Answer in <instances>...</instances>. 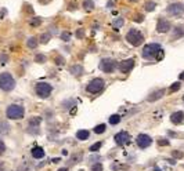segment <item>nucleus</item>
I'll return each mask as SVG.
<instances>
[{
	"instance_id": "f257e3e1",
	"label": "nucleus",
	"mask_w": 184,
	"mask_h": 171,
	"mask_svg": "<svg viewBox=\"0 0 184 171\" xmlns=\"http://www.w3.org/2000/svg\"><path fill=\"white\" fill-rule=\"evenodd\" d=\"M6 116L11 120H21V119H24V116H25V109L22 105L11 103L6 109Z\"/></svg>"
},
{
	"instance_id": "f03ea898",
	"label": "nucleus",
	"mask_w": 184,
	"mask_h": 171,
	"mask_svg": "<svg viewBox=\"0 0 184 171\" xmlns=\"http://www.w3.org/2000/svg\"><path fill=\"white\" fill-rule=\"evenodd\" d=\"M15 88V79L12 77L11 73L8 72H4L0 75V90L8 92V91H12Z\"/></svg>"
},
{
	"instance_id": "7ed1b4c3",
	"label": "nucleus",
	"mask_w": 184,
	"mask_h": 171,
	"mask_svg": "<svg viewBox=\"0 0 184 171\" xmlns=\"http://www.w3.org/2000/svg\"><path fill=\"white\" fill-rule=\"evenodd\" d=\"M126 40L129 41V44H132L133 47H139L140 44L144 43V36L137 29H130L128 35H126Z\"/></svg>"
},
{
	"instance_id": "20e7f679",
	"label": "nucleus",
	"mask_w": 184,
	"mask_h": 171,
	"mask_svg": "<svg viewBox=\"0 0 184 171\" xmlns=\"http://www.w3.org/2000/svg\"><path fill=\"white\" fill-rule=\"evenodd\" d=\"M162 50L161 47V44L158 43H150V44H145L144 48H143V58L145 60H152V58H155L156 54Z\"/></svg>"
},
{
	"instance_id": "39448f33",
	"label": "nucleus",
	"mask_w": 184,
	"mask_h": 171,
	"mask_svg": "<svg viewBox=\"0 0 184 171\" xmlns=\"http://www.w3.org/2000/svg\"><path fill=\"white\" fill-rule=\"evenodd\" d=\"M35 91H36L37 97H40V98H48V95L51 94L53 91V87H51V84H48V83H37L36 84V87H35Z\"/></svg>"
},
{
	"instance_id": "423d86ee",
	"label": "nucleus",
	"mask_w": 184,
	"mask_h": 171,
	"mask_svg": "<svg viewBox=\"0 0 184 171\" xmlns=\"http://www.w3.org/2000/svg\"><path fill=\"white\" fill-rule=\"evenodd\" d=\"M105 86V81L103 79H100V77H97V79H93L90 83L87 84V87H86V90H87L90 94H97V92H100L103 88H104Z\"/></svg>"
},
{
	"instance_id": "0eeeda50",
	"label": "nucleus",
	"mask_w": 184,
	"mask_h": 171,
	"mask_svg": "<svg viewBox=\"0 0 184 171\" xmlns=\"http://www.w3.org/2000/svg\"><path fill=\"white\" fill-rule=\"evenodd\" d=\"M116 68H118V62L115 60H112V58H104L100 62V69L104 73H112Z\"/></svg>"
},
{
	"instance_id": "6e6552de",
	"label": "nucleus",
	"mask_w": 184,
	"mask_h": 171,
	"mask_svg": "<svg viewBox=\"0 0 184 171\" xmlns=\"http://www.w3.org/2000/svg\"><path fill=\"white\" fill-rule=\"evenodd\" d=\"M166 12L169 15L173 17H180L184 14V3H172L169 4L166 8Z\"/></svg>"
},
{
	"instance_id": "1a4fd4ad",
	"label": "nucleus",
	"mask_w": 184,
	"mask_h": 171,
	"mask_svg": "<svg viewBox=\"0 0 184 171\" xmlns=\"http://www.w3.org/2000/svg\"><path fill=\"white\" fill-rule=\"evenodd\" d=\"M136 141H137V145L141 149H145V148H148L152 143V138L150 135H147V134H139Z\"/></svg>"
},
{
	"instance_id": "9d476101",
	"label": "nucleus",
	"mask_w": 184,
	"mask_h": 171,
	"mask_svg": "<svg viewBox=\"0 0 184 171\" xmlns=\"http://www.w3.org/2000/svg\"><path fill=\"white\" fill-rule=\"evenodd\" d=\"M170 28H172V24H170L169 21L163 20V18H159L158 24H156V32L158 33H166V32L170 31Z\"/></svg>"
},
{
	"instance_id": "9b49d317",
	"label": "nucleus",
	"mask_w": 184,
	"mask_h": 171,
	"mask_svg": "<svg viewBox=\"0 0 184 171\" xmlns=\"http://www.w3.org/2000/svg\"><path fill=\"white\" fill-rule=\"evenodd\" d=\"M133 66H134V60H133V58L122 61V62L118 65V68H119V71L122 72V73H129V72L133 69Z\"/></svg>"
},
{
	"instance_id": "f8f14e48",
	"label": "nucleus",
	"mask_w": 184,
	"mask_h": 171,
	"mask_svg": "<svg viewBox=\"0 0 184 171\" xmlns=\"http://www.w3.org/2000/svg\"><path fill=\"white\" fill-rule=\"evenodd\" d=\"M115 142L116 145H126L128 142H130V134L126 131H120L115 135Z\"/></svg>"
},
{
	"instance_id": "ddd939ff",
	"label": "nucleus",
	"mask_w": 184,
	"mask_h": 171,
	"mask_svg": "<svg viewBox=\"0 0 184 171\" xmlns=\"http://www.w3.org/2000/svg\"><path fill=\"white\" fill-rule=\"evenodd\" d=\"M163 95H165V90H163V88H159V90H155L154 92H151V94L148 95L147 101H148V102H155V101L161 100Z\"/></svg>"
},
{
	"instance_id": "4468645a",
	"label": "nucleus",
	"mask_w": 184,
	"mask_h": 171,
	"mask_svg": "<svg viewBox=\"0 0 184 171\" xmlns=\"http://www.w3.org/2000/svg\"><path fill=\"white\" fill-rule=\"evenodd\" d=\"M170 122H172L173 124L184 123V112L177 111V112H174V113H172V115H170Z\"/></svg>"
},
{
	"instance_id": "2eb2a0df",
	"label": "nucleus",
	"mask_w": 184,
	"mask_h": 171,
	"mask_svg": "<svg viewBox=\"0 0 184 171\" xmlns=\"http://www.w3.org/2000/svg\"><path fill=\"white\" fill-rule=\"evenodd\" d=\"M183 36H184V25H177L176 28L173 29V33L170 36V39L177 40V39H180V37H183Z\"/></svg>"
},
{
	"instance_id": "dca6fc26",
	"label": "nucleus",
	"mask_w": 184,
	"mask_h": 171,
	"mask_svg": "<svg viewBox=\"0 0 184 171\" xmlns=\"http://www.w3.org/2000/svg\"><path fill=\"white\" fill-rule=\"evenodd\" d=\"M31 155H32L33 159H43V157H44V151H43V148H40V146L32 148V151H31Z\"/></svg>"
},
{
	"instance_id": "f3484780",
	"label": "nucleus",
	"mask_w": 184,
	"mask_h": 171,
	"mask_svg": "<svg viewBox=\"0 0 184 171\" xmlns=\"http://www.w3.org/2000/svg\"><path fill=\"white\" fill-rule=\"evenodd\" d=\"M71 73L73 76H76V77H79V76H82L84 73V68L82 65H73L72 68H71Z\"/></svg>"
},
{
	"instance_id": "a211bd4d",
	"label": "nucleus",
	"mask_w": 184,
	"mask_h": 171,
	"mask_svg": "<svg viewBox=\"0 0 184 171\" xmlns=\"http://www.w3.org/2000/svg\"><path fill=\"white\" fill-rule=\"evenodd\" d=\"M40 123H42V117L40 116H33V117L29 119L28 126H31V127H40Z\"/></svg>"
},
{
	"instance_id": "6ab92c4d",
	"label": "nucleus",
	"mask_w": 184,
	"mask_h": 171,
	"mask_svg": "<svg viewBox=\"0 0 184 171\" xmlns=\"http://www.w3.org/2000/svg\"><path fill=\"white\" fill-rule=\"evenodd\" d=\"M10 124L7 122H0V135H7L10 132Z\"/></svg>"
},
{
	"instance_id": "aec40b11",
	"label": "nucleus",
	"mask_w": 184,
	"mask_h": 171,
	"mask_svg": "<svg viewBox=\"0 0 184 171\" xmlns=\"http://www.w3.org/2000/svg\"><path fill=\"white\" fill-rule=\"evenodd\" d=\"M89 135H90V132L87 130H79V131L76 132V138L80 139V141H84V139H87Z\"/></svg>"
},
{
	"instance_id": "412c9836",
	"label": "nucleus",
	"mask_w": 184,
	"mask_h": 171,
	"mask_svg": "<svg viewBox=\"0 0 184 171\" xmlns=\"http://www.w3.org/2000/svg\"><path fill=\"white\" fill-rule=\"evenodd\" d=\"M37 44H39V41H37L36 37H29L28 41H26V46H28L29 48H36Z\"/></svg>"
},
{
	"instance_id": "4be33fe9",
	"label": "nucleus",
	"mask_w": 184,
	"mask_h": 171,
	"mask_svg": "<svg viewBox=\"0 0 184 171\" xmlns=\"http://www.w3.org/2000/svg\"><path fill=\"white\" fill-rule=\"evenodd\" d=\"M155 7H156V3H155V1H150V0H148L147 3L144 4L145 11H154V10H155Z\"/></svg>"
},
{
	"instance_id": "5701e85b",
	"label": "nucleus",
	"mask_w": 184,
	"mask_h": 171,
	"mask_svg": "<svg viewBox=\"0 0 184 171\" xmlns=\"http://www.w3.org/2000/svg\"><path fill=\"white\" fill-rule=\"evenodd\" d=\"M105 130H107V126H105V124H98V126L94 127V132H96V134H103Z\"/></svg>"
},
{
	"instance_id": "b1692460",
	"label": "nucleus",
	"mask_w": 184,
	"mask_h": 171,
	"mask_svg": "<svg viewBox=\"0 0 184 171\" xmlns=\"http://www.w3.org/2000/svg\"><path fill=\"white\" fill-rule=\"evenodd\" d=\"M50 37H51V35L50 33H43V35L40 36V39H39V41L42 44H46V43H48V40H50Z\"/></svg>"
},
{
	"instance_id": "393cba45",
	"label": "nucleus",
	"mask_w": 184,
	"mask_h": 171,
	"mask_svg": "<svg viewBox=\"0 0 184 171\" xmlns=\"http://www.w3.org/2000/svg\"><path fill=\"white\" fill-rule=\"evenodd\" d=\"M35 61H36L37 64H44V62L47 61V58H46V55H43V54H36V55H35Z\"/></svg>"
},
{
	"instance_id": "a878e982",
	"label": "nucleus",
	"mask_w": 184,
	"mask_h": 171,
	"mask_svg": "<svg viewBox=\"0 0 184 171\" xmlns=\"http://www.w3.org/2000/svg\"><path fill=\"white\" fill-rule=\"evenodd\" d=\"M123 24H125V21L122 20V18H116V20H114V22H112V26L114 28H120V26H123Z\"/></svg>"
},
{
	"instance_id": "bb28decb",
	"label": "nucleus",
	"mask_w": 184,
	"mask_h": 171,
	"mask_svg": "<svg viewBox=\"0 0 184 171\" xmlns=\"http://www.w3.org/2000/svg\"><path fill=\"white\" fill-rule=\"evenodd\" d=\"M26 131L29 132V134H32V135H37V134H40V127H31V126H28V130Z\"/></svg>"
},
{
	"instance_id": "cd10ccee",
	"label": "nucleus",
	"mask_w": 184,
	"mask_h": 171,
	"mask_svg": "<svg viewBox=\"0 0 184 171\" xmlns=\"http://www.w3.org/2000/svg\"><path fill=\"white\" fill-rule=\"evenodd\" d=\"M109 123L111 124H118V123H120V116L119 115H112L111 117H109Z\"/></svg>"
},
{
	"instance_id": "c85d7f7f",
	"label": "nucleus",
	"mask_w": 184,
	"mask_h": 171,
	"mask_svg": "<svg viewBox=\"0 0 184 171\" xmlns=\"http://www.w3.org/2000/svg\"><path fill=\"white\" fill-rule=\"evenodd\" d=\"M180 87H181V83H180V81H176V83H173L172 86H170V88H169V90H170V92H176V91H179V90H180Z\"/></svg>"
},
{
	"instance_id": "c756f323",
	"label": "nucleus",
	"mask_w": 184,
	"mask_h": 171,
	"mask_svg": "<svg viewBox=\"0 0 184 171\" xmlns=\"http://www.w3.org/2000/svg\"><path fill=\"white\" fill-rule=\"evenodd\" d=\"M83 7L86 10H93L94 8V3H93V0H84L83 1Z\"/></svg>"
},
{
	"instance_id": "7c9ffc66",
	"label": "nucleus",
	"mask_w": 184,
	"mask_h": 171,
	"mask_svg": "<svg viewBox=\"0 0 184 171\" xmlns=\"http://www.w3.org/2000/svg\"><path fill=\"white\" fill-rule=\"evenodd\" d=\"M92 171H104V168H103V164H101L100 162L94 163L92 166Z\"/></svg>"
},
{
	"instance_id": "2f4dec72",
	"label": "nucleus",
	"mask_w": 184,
	"mask_h": 171,
	"mask_svg": "<svg viewBox=\"0 0 184 171\" xmlns=\"http://www.w3.org/2000/svg\"><path fill=\"white\" fill-rule=\"evenodd\" d=\"M172 157H173V159H183L184 153H183V152H179V151H173L172 152Z\"/></svg>"
},
{
	"instance_id": "473e14b6",
	"label": "nucleus",
	"mask_w": 184,
	"mask_h": 171,
	"mask_svg": "<svg viewBox=\"0 0 184 171\" xmlns=\"http://www.w3.org/2000/svg\"><path fill=\"white\" fill-rule=\"evenodd\" d=\"M101 145H103L101 142L93 143L92 146H90V152H93V153H94V152H98V151H100V148H101Z\"/></svg>"
},
{
	"instance_id": "72a5a7b5",
	"label": "nucleus",
	"mask_w": 184,
	"mask_h": 171,
	"mask_svg": "<svg viewBox=\"0 0 184 171\" xmlns=\"http://www.w3.org/2000/svg\"><path fill=\"white\" fill-rule=\"evenodd\" d=\"M29 24L32 25V26H37V25L42 24V20H40L39 17H35V18H32V20H31V22H29Z\"/></svg>"
},
{
	"instance_id": "f704fd0d",
	"label": "nucleus",
	"mask_w": 184,
	"mask_h": 171,
	"mask_svg": "<svg viewBox=\"0 0 184 171\" xmlns=\"http://www.w3.org/2000/svg\"><path fill=\"white\" fill-rule=\"evenodd\" d=\"M61 39L64 40V41H69V39H71V33H68V32L61 33Z\"/></svg>"
},
{
	"instance_id": "c9c22d12",
	"label": "nucleus",
	"mask_w": 184,
	"mask_h": 171,
	"mask_svg": "<svg viewBox=\"0 0 184 171\" xmlns=\"http://www.w3.org/2000/svg\"><path fill=\"white\" fill-rule=\"evenodd\" d=\"M80 159H82V156H80V155H78V156H73L72 159L69 160V164H76V163H78V162H79Z\"/></svg>"
},
{
	"instance_id": "e433bc0d",
	"label": "nucleus",
	"mask_w": 184,
	"mask_h": 171,
	"mask_svg": "<svg viewBox=\"0 0 184 171\" xmlns=\"http://www.w3.org/2000/svg\"><path fill=\"white\" fill-rule=\"evenodd\" d=\"M4 152H6V145H4V142L0 139V156H3Z\"/></svg>"
},
{
	"instance_id": "4c0bfd02",
	"label": "nucleus",
	"mask_w": 184,
	"mask_h": 171,
	"mask_svg": "<svg viewBox=\"0 0 184 171\" xmlns=\"http://www.w3.org/2000/svg\"><path fill=\"white\" fill-rule=\"evenodd\" d=\"M83 36H84L83 29H78V31H76V37H78V39H83Z\"/></svg>"
},
{
	"instance_id": "58836bf2",
	"label": "nucleus",
	"mask_w": 184,
	"mask_h": 171,
	"mask_svg": "<svg viewBox=\"0 0 184 171\" xmlns=\"http://www.w3.org/2000/svg\"><path fill=\"white\" fill-rule=\"evenodd\" d=\"M158 143H159L161 146H168V145H169V141H168V139H162V138H161L159 141H158Z\"/></svg>"
},
{
	"instance_id": "ea45409f",
	"label": "nucleus",
	"mask_w": 184,
	"mask_h": 171,
	"mask_svg": "<svg viewBox=\"0 0 184 171\" xmlns=\"http://www.w3.org/2000/svg\"><path fill=\"white\" fill-rule=\"evenodd\" d=\"M17 171H28V164H26V163H22L20 167H18V170H17Z\"/></svg>"
},
{
	"instance_id": "a19ab883",
	"label": "nucleus",
	"mask_w": 184,
	"mask_h": 171,
	"mask_svg": "<svg viewBox=\"0 0 184 171\" xmlns=\"http://www.w3.org/2000/svg\"><path fill=\"white\" fill-rule=\"evenodd\" d=\"M64 62H65V60L62 58V57H57L56 58V64L57 65H64Z\"/></svg>"
},
{
	"instance_id": "79ce46f5",
	"label": "nucleus",
	"mask_w": 184,
	"mask_h": 171,
	"mask_svg": "<svg viewBox=\"0 0 184 171\" xmlns=\"http://www.w3.org/2000/svg\"><path fill=\"white\" fill-rule=\"evenodd\" d=\"M163 50H161L159 52H158V54H156V61H161V60H163Z\"/></svg>"
},
{
	"instance_id": "37998d69",
	"label": "nucleus",
	"mask_w": 184,
	"mask_h": 171,
	"mask_svg": "<svg viewBox=\"0 0 184 171\" xmlns=\"http://www.w3.org/2000/svg\"><path fill=\"white\" fill-rule=\"evenodd\" d=\"M7 60H8V57L6 55V54H1V55H0V62H1V64H6Z\"/></svg>"
},
{
	"instance_id": "c03bdc74",
	"label": "nucleus",
	"mask_w": 184,
	"mask_h": 171,
	"mask_svg": "<svg viewBox=\"0 0 184 171\" xmlns=\"http://www.w3.org/2000/svg\"><path fill=\"white\" fill-rule=\"evenodd\" d=\"M136 22H143V21H144V17L143 15H136Z\"/></svg>"
},
{
	"instance_id": "a18cd8bd",
	"label": "nucleus",
	"mask_w": 184,
	"mask_h": 171,
	"mask_svg": "<svg viewBox=\"0 0 184 171\" xmlns=\"http://www.w3.org/2000/svg\"><path fill=\"white\" fill-rule=\"evenodd\" d=\"M89 160H90V162H94V160H96V163H97V162L100 160V157H98V156H94V155H93V156H92V157H90V159H89Z\"/></svg>"
},
{
	"instance_id": "49530a36",
	"label": "nucleus",
	"mask_w": 184,
	"mask_h": 171,
	"mask_svg": "<svg viewBox=\"0 0 184 171\" xmlns=\"http://www.w3.org/2000/svg\"><path fill=\"white\" fill-rule=\"evenodd\" d=\"M0 171H7V170H6V166H4L3 162H0Z\"/></svg>"
},
{
	"instance_id": "de8ad7c7",
	"label": "nucleus",
	"mask_w": 184,
	"mask_h": 171,
	"mask_svg": "<svg viewBox=\"0 0 184 171\" xmlns=\"http://www.w3.org/2000/svg\"><path fill=\"white\" fill-rule=\"evenodd\" d=\"M168 162H169L170 164H173V166L176 164V159H168Z\"/></svg>"
},
{
	"instance_id": "09e8293b",
	"label": "nucleus",
	"mask_w": 184,
	"mask_h": 171,
	"mask_svg": "<svg viewBox=\"0 0 184 171\" xmlns=\"http://www.w3.org/2000/svg\"><path fill=\"white\" fill-rule=\"evenodd\" d=\"M179 77H180V80H184V72H181V73H180V76H179Z\"/></svg>"
},
{
	"instance_id": "8fccbe9b",
	"label": "nucleus",
	"mask_w": 184,
	"mask_h": 171,
	"mask_svg": "<svg viewBox=\"0 0 184 171\" xmlns=\"http://www.w3.org/2000/svg\"><path fill=\"white\" fill-rule=\"evenodd\" d=\"M154 171H162V170H161V168L158 167V166H155V167H154Z\"/></svg>"
},
{
	"instance_id": "3c124183",
	"label": "nucleus",
	"mask_w": 184,
	"mask_h": 171,
	"mask_svg": "<svg viewBox=\"0 0 184 171\" xmlns=\"http://www.w3.org/2000/svg\"><path fill=\"white\" fill-rule=\"evenodd\" d=\"M58 171H69V170H68V168H67V167H62V168H60V170H58Z\"/></svg>"
},
{
	"instance_id": "603ef678",
	"label": "nucleus",
	"mask_w": 184,
	"mask_h": 171,
	"mask_svg": "<svg viewBox=\"0 0 184 171\" xmlns=\"http://www.w3.org/2000/svg\"><path fill=\"white\" fill-rule=\"evenodd\" d=\"M129 1H137V0H129Z\"/></svg>"
},
{
	"instance_id": "864d4df0",
	"label": "nucleus",
	"mask_w": 184,
	"mask_h": 171,
	"mask_svg": "<svg viewBox=\"0 0 184 171\" xmlns=\"http://www.w3.org/2000/svg\"><path fill=\"white\" fill-rule=\"evenodd\" d=\"M183 100H184V98H183Z\"/></svg>"
}]
</instances>
